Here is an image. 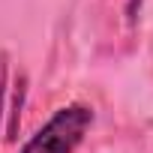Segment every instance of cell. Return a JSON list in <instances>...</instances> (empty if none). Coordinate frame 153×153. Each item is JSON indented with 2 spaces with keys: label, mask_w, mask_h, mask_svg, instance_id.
<instances>
[{
  "label": "cell",
  "mask_w": 153,
  "mask_h": 153,
  "mask_svg": "<svg viewBox=\"0 0 153 153\" xmlns=\"http://www.w3.org/2000/svg\"><path fill=\"white\" fill-rule=\"evenodd\" d=\"M93 126V108L84 102H69L57 108L18 153H75Z\"/></svg>",
  "instance_id": "obj_1"
}]
</instances>
